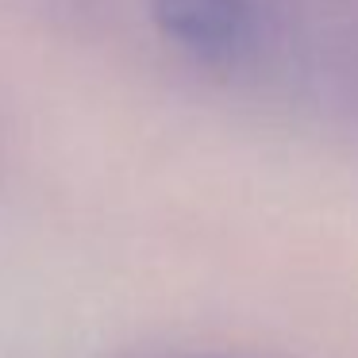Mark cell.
Returning <instances> with one entry per match:
<instances>
[{
    "label": "cell",
    "instance_id": "obj_1",
    "mask_svg": "<svg viewBox=\"0 0 358 358\" xmlns=\"http://www.w3.org/2000/svg\"><path fill=\"white\" fill-rule=\"evenodd\" d=\"M158 31L196 58H231L250 35V0H147Z\"/></svg>",
    "mask_w": 358,
    "mask_h": 358
}]
</instances>
